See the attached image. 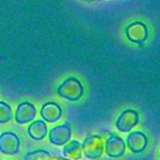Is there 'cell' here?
Masks as SVG:
<instances>
[{"instance_id": "cell-1", "label": "cell", "mask_w": 160, "mask_h": 160, "mask_svg": "<svg viewBox=\"0 0 160 160\" xmlns=\"http://www.w3.org/2000/svg\"><path fill=\"white\" fill-rule=\"evenodd\" d=\"M58 94L65 99L71 102L79 100L84 93V88L77 78H70L65 80L58 88Z\"/></svg>"}, {"instance_id": "cell-2", "label": "cell", "mask_w": 160, "mask_h": 160, "mask_svg": "<svg viewBox=\"0 0 160 160\" xmlns=\"http://www.w3.org/2000/svg\"><path fill=\"white\" fill-rule=\"evenodd\" d=\"M81 145L85 157L90 159H96L102 156L105 142L99 136H91L85 139Z\"/></svg>"}, {"instance_id": "cell-3", "label": "cell", "mask_w": 160, "mask_h": 160, "mask_svg": "<svg viewBox=\"0 0 160 160\" xmlns=\"http://www.w3.org/2000/svg\"><path fill=\"white\" fill-rule=\"evenodd\" d=\"M20 141L18 136L12 132H4L0 135V152L13 156L20 152Z\"/></svg>"}, {"instance_id": "cell-4", "label": "cell", "mask_w": 160, "mask_h": 160, "mask_svg": "<svg viewBox=\"0 0 160 160\" xmlns=\"http://www.w3.org/2000/svg\"><path fill=\"white\" fill-rule=\"evenodd\" d=\"M138 113L134 110L128 109L122 112L116 122V127L121 132H128L138 123Z\"/></svg>"}, {"instance_id": "cell-5", "label": "cell", "mask_w": 160, "mask_h": 160, "mask_svg": "<svg viewBox=\"0 0 160 160\" xmlns=\"http://www.w3.org/2000/svg\"><path fill=\"white\" fill-rule=\"evenodd\" d=\"M126 145L121 138L116 134H110L106 143V152L111 158H120L124 154Z\"/></svg>"}, {"instance_id": "cell-6", "label": "cell", "mask_w": 160, "mask_h": 160, "mask_svg": "<svg viewBox=\"0 0 160 160\" xmlns=\"http://www.w3.org/2000/svg\"><path fill=\"white\" fill-rule=\"evenodd\" d=\"M37 114L35 106L30 102H22L16 110V122L19 124H25L33 120Z\"/></svg>"}, {"instance_id": "cell-7", "label": "cell", "mask_w": 160, "mask_h": 160, "mask_svg": "<svg viewBox=\"0 0 160 160\" xmlns=\"http://www.w3.org/2000/svg\"><path fill=\"white\" fill-rule=\"evenodd\" d=\"M71 137V129L67 123L52 128L49 134V141L52 145H60L67 143Z\"/></svg>"}, {"instance_id": "cell-8", "label": "cell", "mask_w": 160, "mask_h": 160, "mask_svg": "<svg viewBox=\"0 0 160 160\" xmlns=\"http://www.w3.org/2000/svg\"><path fill=\"white\" fill-rule=\"evenodd\" d=\"M128 148L133 153H141L146 148L148 139L143 133L136 131L130 134L127 138Z\"/></svg>"}, {"instance_id": "cell-9", "label": "cell", "mask_w": 160, "mask_h": 160, "mask_svg": "<svg viewBox=\"0 0 160 160\" xmlns=\"http://www.w3.org/2000/svg\"><path fill=\"white\" fill-rule=\"evenodd\" d=\"M128 39L134 43L141 44L148 37V29L144 23L136 22L132 23L127 29Z\"/></svg>"}, {"instance_id": "cell-10", "label": "cell", "mask_w": 160, "mask_h": 160, "mask_svg": "<svg viewBox=\"0 0 160 160\" xmlns=\"http://www.w3.org/2000/svg\"><path fill=\"white\" fill-rule=\"evenodd\" d=\"M62 109L55 102H47L41 109V116L48 123H54L62 117Z\"/></svg>"}, {"instance_id": "cell-11", "label": "cell", "mask_w": 160, "mask_h": 160, "mask_svg": "<svg viewBox=\"0 0 160 160\" xmlns=\"http://www.w3.org/2000/svg\"><path fill=\"white\" fill-rule=\"evenodd\" d=\"M28 134L35 141H41L47 134V126L42 120H37L29 126L28 129Z\"/></svg>"}, {"instance_id": "cell-12", "label": "cell", "mask_w": 160, "mask_h": 160, "mask_svg": "<svg viewBox=\"0 0 160 160\" xmlns=\"http://www.w3.org/2000/svg\"><path fill=\"white\" fill-rule=\"evenodd\" d=\"M82 145L78 141H72L63 148V156L70 160H79L82 156Z\"/></svg>"}, {"instance_id": "cell-13", "label": "cell", "mask_w": 160, "mask_h": 160, "mask_svg": "<svg viewBox=\"0 0 160 160\" xmlns=\"http://www.w3.org/2000/svg\"><path fill=\"white\" fill-rule=\"evenodd\" d=\"M12 117V109L9 105L4 102H0V124L8 123Z\"/></svg>"}, {"instance_id": "cell-14", "label": "cell", "mask_w": 160, "mask_h": 160, "mask_svg": "<svg viewBox=\"0 0 160 160\" xmlns=\"http://www.w3.org/2000/svg\"><path fill=\"white\" fill-rule=\"evenodd\" d=\"M52 156L45 150H37L25 155L24 160H52Z\"/></svg>"}, {"instance_id": "cell-15", "label": "cell", "mask_w": 160, "mask_h": 160, "mask_svg": "<svg viewBox=\"0 0 160 160\" xmlns=\"http://www.w3.org/2000/svg\"><path fill=\"white\" fill-rule=\"evenodd\" d=\"M52 160H70V159H65V158H62V157H58V158H56V159H53V157H52Z\"/></svg>"}]
</instances>
